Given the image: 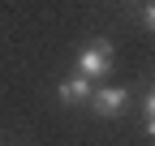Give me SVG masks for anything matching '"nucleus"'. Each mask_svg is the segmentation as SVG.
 <instances>
[{"label":"nucleus","mask_w":155,"mask_h":146,"mask_svg":"<svg viewBox=\"0 0 155 146\" xmlns=\"http://www.w3.org/2000/svg\"><path fill=\"white\" fill-rule=\"evenodd\" d=\"M78 73H82L86 82H95V78H104V73H112V43H108V39H95L82 56H78Z\"/></svg>","instance_id":"f257e3e1"},{"label":"nucleus","mask_w":155,"mask_h":146,"mask_svg":"<svg viewBox=\"0 0 155 146\" xmlns=\"http://www.w3.org/2000/svg\"><path fill=\"white\" fill-rule=\"evenodd\" d=\"M125 99H129V90H121V86H104V90H91L86 103H91L99 116H116V112L125 107Z\"/></svg>","instance_id":"f03ea898"},{"label":"nucleus","mask_w":155,"mask_h":146,"mask_svg":"<svg viewBox=\"0 0 155 146\" xmlns=\"http://www.w3.org/2000/svg\"><path fill=\"white\" fill-rule=\"evenodd\" d=\"M56 95H61L65 103H86V99H91V82L82 78V73H73L69 82H61V86H56Z\"/></svg>","instance_id":"7ed1b4c3"},{"label":"nucleus","mask_w":155,"mask_h":146,"mask_svg":"<svg viewBox=\"0 0 155 146\" xmlns=\"http://www.w3.org/2000/svg\"><path fill=\"white\" fill-rule=\"evenodd\" d=\"M142 22H147V30H155V0L142 5Z\"/></svg>","instance_id":"20e7f679"},{"label":"nucleus","mask_w":155,"mask_h":146,"mask_svg":"<svg viewBox=\"0 0 155 146\" xmlns=\"http://www.w3.org/2000/svg\"><path fill=\"white\" fill-rule=\"evenodd\" d=\"M142 112H147V120H155V86L147 90V99H142Z\"/></svg>","instance_id":"39448f33"}]
</instances>
